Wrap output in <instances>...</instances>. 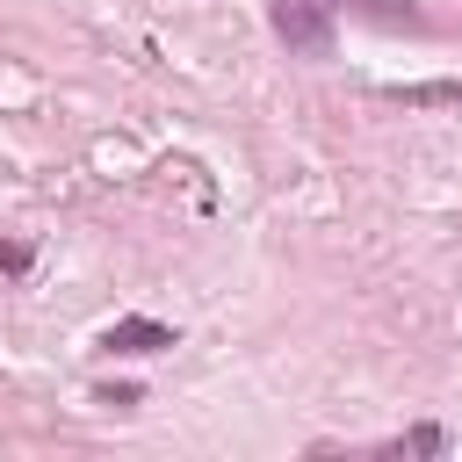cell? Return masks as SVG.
Masks as SVG:
<instances>
[{"instance_id": "1", "label": "cell", "mask_w": 462, "mask_h": 462, "mask_svg": "<svg viewBox=\"0 0 462 462\" xmlns=\"http://www.w3.org/2000/svg\"><path fill=\"white\" fill-rule=\"evenodd\" d=\"M267 22L296 58H332V7L325 0H267Z\"/></svg>"}, {"instance_id": "2", "label": "cell", "mask_w": 462, "mask_h": 462, "mask_svg": "<svg viewBox=\"0 0 462 462\" xmlns=\"http://www.w3.org/2000/svg\"><path fill=\"white\" fill-rule=\"evenodd\" d=\"M166 346H180V332L159 318H116L101 332V354H166Z\"/></svg>"}, {"instance_id": "3", "label": "cell", "mask_w": 462, "mask_h": 462, "mask_svg": "<svg viewBox=\"0 0 462 462\" xmlns=\"http://www.w3.org/2000/svg\"><path fill=\"white\" fill-rule=\"evenodd\" d=\"M346 14L375 22V29H426V7L419 0H339Z\"/></svg>"}, {"instance_id": "4", "label": "cell", "mask_w": 462, "mask_h": 462, "mask_svg": "<svg viewBox=\"0 0 462 462\" xmlns=\"http://www.w3.org/2000/svg\"><path fill=\"white\" fill-rule=\"evenodd\" d=\"M390 101H404V108H462V87L455 79H440V87H390Z\"/></svg>"}, {"instance_id": "5", "label": "cell", "mask_w": 462, "mask_h": 462, "mask_svg": "<svg viewBox=\"0 0 462 462\" xmlns=\"http://www.w3.org/2000/svg\"><path fill=\"white\" fill-rule=\"evenodd\" d=\"M448 440H440V426H411V433H397V440H383V455H440Z\"/></svg>"}]
</instances>
